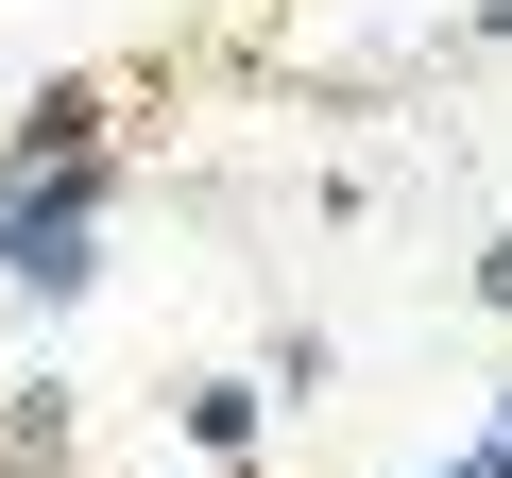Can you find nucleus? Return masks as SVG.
Listing matches in <instances>:
<instances>
[{
    "instance_id": "obj_1",
    "label": "nucleus",
    "mask_w": 512,
    "mask_h": 478,
    "mask_svg": "<svg viewBox=\"0 0 512 478\" xmlns=\"http://www.w3.org/2000/svg\"><path fill=\"white\" fill-rule=\"evenodd\" d=\"M103 205H120V154L103 171H0V291L18 308H86L103 291Z\"/></svg>"
},
{
    "instance_id": "obj_2",
    "label": "nucleus",
    "mask_w": 512,
    "mask_h": 478,
    "mask_svg": "<svg viewBox=\"0 0 512 478\" xmlns=\"http://www.w3.org/2000/svg\"><path fill=\"white\" fill-rule=\"evenodd\" d=\"M103 120H120V103H103V69H52L18 120H0V171H103Z\"/></svg>"
},
{
    "instance_id": "obj_3",
    "label": "nucleus",
    "mask_w": 512,
    "mask_h": 478,
    "mask_svg": "<svg viewBox=\"0 0 512 478\" xmlns=\"http://www.w3.org/2000/svg\"><path fill=\"white\" fill-rule=\"evenodd\" d=\"M171 427H188L205 461H256V444H274V393H256V376H188V393H171Z\"/></svg>"
},
{
    "instance_id": "obj_4",
    "label": "nucleus",
    "mask_w": 512,
    "mask_h": 478,
    "mask_svg": "<svg viewBox=\"0 0 512 478\" xmlns=\"http://www.w3.org/2000/svg\"><path fill=\"white\" fill-rule=\"evenodd\" d=\"M0 478H69V376H18V393H0Z\"/></svg>"
},
{
    "instance_id": "obj_5",
    "label": "nucleus",
    "mask_w": 512,
    "mask_h": 478,
    "mask_svg": "<svg viewBox=\"0 0 512 478\" xmlns=\"http://www.w3.org/2000/svg\"><path fill=\"white\" fill-rule=\"evenodd\" d=\"M325 376H342V342H325V325H274V359H256V393H325Z\"/></svg>"
},
{
    "instance_id": "obj_6",
    "label": "nucleus",
    "mask_w": 512,
    "mask_h": 478,
    "mask_svg": "<svg viewBox=\"0 0 512 478\" xmlns=\"http://www.w3.org/2000/svg\"><path fill=\"white\" fill-rule=\"evenodd\" d=\"M444 478H512V393H495V427H478V444H461Z\"/></svg>"
},
{
    "instance_id": "obj_7",
    "label": "nucleus",
    "mask_w": 512,
    "mask_h": 478,
    "mask_svg": "<svg viewBox=\"0 0 512 478\" xmlns=\"http://www.w3.org/2000/svg\"><path fill=\"white\" fill-rule=\"evenodd\" d=\"M478 308H495V325H512V222H495V239H478Z\"/></svg>"
},
{
    "instance_id": "obj_8",
    "label": "nucleus",
    "mask_w": 512,
    "mask_h": 478,
    "mask_svg": "<svg viewBox=\"0 0 512 478\" xmlns=\"http://www.w3.org/2000/svg\"><path fill=\"white\" fill-rule=\"evenodd\" d=\"M478 52H512V0H478Z\"/></svg>"
},
{
    "instance_id": "obj_9",
    "label": "nucleus",
    "mask_w": 512,
    "mask_h": 478,
    "mask_svg": "<svg viewBox=\"0 0 512 478\" xmlns=\"http://www.w3.org/2000/svg\"><path fill=\"white\" fill-rule=\"evenodd\" d=\"M495 393H512V376H495Z\"/></svg>"
}]
</instances>
